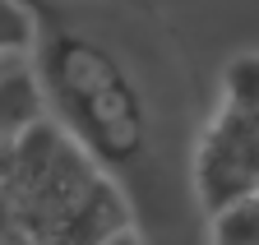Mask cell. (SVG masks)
Masks as SVG:
<instances>
[{
    "label": "cell",
    "instance_id": "cell-1",
    "mask_svg": "<svg viewBox=\"0 0 259 245\" xmlns=\"http://www.w3.org/2000/svg\"><path fill=\"white\" fill-rule=\"evenodd\" d=\"M37 79L70 134L107 171H130L144 162L153 111L130 70L88 28L37 14Z\"/></svg>",
    "mask_w": 259,
    "mask_h": 245
},
{
    "label": "cell",
    "instance_id": "cell-2",
    "mask_svg": "<svg viewBox=\"0 0 259 245\" xmlns=\"http://www.w3.org/2000/svg\"><path fill=\"white\" fill-rule=\"evenodd\" d=\"M194 199L204 213H227L259 194V111L227 107L213 116V125L199 134L194 148Z\"/></svg>",
    "mask_w": 259,
    "mask_h": 245
},
{
    "label": "cell",
    "instance_id": "cell-3",
    "mask_svg": "<svg viewBox=\"0 0 259 245\" xmlns=\"http://www.w3.org/2000/svg\"><path fill=\"white\" fill-rule=\"evenodd\" d=\"M37 51V10L28 0H0V60Z\"/></svg>",
    "mask_w": 259,
    "mask_h": 245
},
{
    "label": "cell",
    "instance_id": "cell-4",
    "mask_svg": "<svg viewBox=\"0 0 259 245\" xmlns=\"http://www.w3.org/2000/svg\"><path fill=\"white\" fill-rule=\"evenodd\" d=\"M222 93H227V107H241V111H259V56L245 51L236 56L222 74Z\"/></svg>",
    "mask_w": 259,
    "mask_h": 245
}]
</instances>
